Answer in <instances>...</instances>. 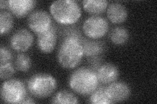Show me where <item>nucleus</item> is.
<instances>
[{"label": "nucleus", "mask_w": 157, "mask_h": 104, "mask_svg": "<svg viewBox=\"0 0 157 104\" xmlns=\"http://www.w3.org/2000/svg\"><path fill=\"white\" fill-rule=\"evenodd\" d=\"M96 73L90 68L82 67L72 72L69 85L72 90L82 96H88L98 87Z\"/></svg>", "instance_id": "nucleus-2"}, {"label": "nucleus", "mask_w": 157, "mask_h": 104, "mask_svg": "<svg viewBox=\"0 0 157 104\" xmlns=\"http://www.w3.org/2000/svg\"><path fill=\"white\" fill-rule=\"evenodd\" d=\"M57 41V31L55 25H52L48 30L37 34V46L45 53H51L55 48Z\"/></svg>", "instance_id": "nucleus-10"}, {"label": "nucleus", "mask_w": 157, "mask_h": 104, "mask_svg": "<svg viewBox=\"0 0 157 104\" xmlns=\"http://www.w3.org/2000/svg\"><path fill=\"white\" fill-rule=\"evenodd\" d=\"M35 103V101H34L32 98L29 97L28 96H26V98H24L23 101L21 102V103Z\"/></svg>", "instance_id": "nucleus-24"}, {"label": "nucleus", "mask_w": 157, "mask_h": 104, "mask_svg": "<svg viewBox=\"0 0 157 104\" xmlns=\"http://www.w3.org/2000/svg\"><path fill=\"white\" fill-rule=\"evenodd\" d=\"M105 93L112 103L123 102L129 98L130 88L124 82L115 81L105 87Z\"/></svg>", "instance_id": "nucleus-9"}, {"label": "nucleus", "mask_w": 157, "mask_h": 104, "mask_svg": "<svg viewBox=\"0 0 157 104\" xmlns=\"http://www.w3.org/2000/svg\"><path fill=\"white\" fill-rule=\"evenodd\" d=\"M82 39L76 36H66L62 42L58 52V60L60 65L68 69L78 66L84 56Z\"/></svg>", "instance_id": "nucleus-1"}, {"label": "nucleus", "mask_w": 157, "mask_h": 104, "mask_svg": "<svg viewBox=\"0 0 157 104\" xmlns=\"http://www.w3.org/2000/svg\"><path fill=\"white\" fill-rule=\"evenodd\" d=\"M111 42L116 45L125 44L129 38V33L126 29L122 27H117L113 29L109 34Z\"/></svg>", "instance_id": "nucleus-16"}, {"label": "nucleus", "mask_w": 157, "mask_h": 104, "mask_svg": "<svg viewBox=\"0 0 157 104\" xmlns=\"http://www.w3.org/2000/svg\"><path fill=\"white\" fill-rule=\"evenodd\" d=\"M107 16L112 23H121L126 20L128 11L120 3H111L107 6Z\"/></svg>", "instance_id": "nucleus-13"}, {"label": "nucleus", "mask_w": 157, "mask_h": 104, "mask_svg": "<svg viewBox=\"0 0 157 104\" xmlns=\"http://www.w3.org/2000/svg\"><path fill=\"white\" fill-rule=\"evenodd\" d=\"M83 53L86 57L99 56L104 51V44L100 41L82 40Z\"/></svg>", "instance_id": "nucleus-14"}, {"label": "nucleus", "mask_w": 157, "mask_h": 104, "mask_svg": "<svg viewBox=\"0 0 157 104\" xmlns=\"http://www.w3.org/2000/svg\"><path fill=\"white\" fill-rule=\"evenodd\" d=\"M9 1H1L0 2V8L1 9H3L6 8H8Z\"/></svg>", "instance_id": "nucleus-25"}, {"label": "nucleus", "mask_w": 157, "mask_h": 104, "mask_svg": "<svg viewBox=\"0 0 157 104\" xmlns=\"http://www.w3.org/2000/svg\"><path fill=\"white\" fill-rule=\"evenodd\" d=\"M51 15L58 23L71 25L77 22L81 16V9L74 0H58L50 6Z\"/></svg>", "instance_id": "nucleus-3"}, {"label": "nucleus", "mask_w": 157, "mask_h": 104, "mask_svg": "<svg viewBox=\"0 0 157 104\" xmlns=\"http://www.w3.org/2000/svg\"><path fill=\"white\" fill-rule=\"evenodd\" d=\"M98 81L105 85L115 82L119 76V71L118 68L110 63L102 64L96 72Z\"/></svg>", "instance_id": "nucleus-12"}, {"label": "nucleus", "mask_w": 157, "mask_h": 104, "mask_svg": "<svg viewBox=\"0 0 157 104\" xmlns=\"http://www.w3.org/2000/svg\"><path fill=\"white\" fill-rule=\"evenodd\" d=\"M51 102L60 104H75L77 103L78 102L75 95L70 91L64 90L56 93Z\"/></svg>", "instance_id": "nucleus-17"}, {"label": "nucleus", "mask_w": 157, "mask_h": 104, "mask_svg": "<svg viewBox=\"0 0 157 104\" xmlns=\"http://www.w3.org/2000/svg\"><path fill=\"white\" fill-rule=\"evenodd\" d=\"M32 65V60L28 55L25 53L18 54L14 61V67L17 70L23 72H28L30 70Z\"/></svg>", "instance_id": "nucleus-19"}, {"label": "nucleus", "mask_w": 157, "mask_h": 104, "mask_svg": "<svg viewBox=\"0 0 157 104\" xmlns=\"http://www.w3.org/2000/svg\"><path fill=\"white\" fill-rule=\"evenodd\" d=\"M28 24L30 29L37 34L46 31L52 25L51 15L43 10H38L29 14Z\"/></svg>", "instance_id": "nucleus-7"}, {"label": "nucleus", "mask_w": 157, "mask_h": 104, "mask_svg": "<svg viewBox=\"0 0 157 104\" xmlns=\"http://www.w3.org/2000/svg\"><path fill=\"white\" fill-rule=\"evenodd\" d=\"M82 3L85 11L91 14L104 13L108 6V2L106 0H84Z\"/></svg>", "instance_id": "nucleus-15"}, {"label": "nucleus", "mask_w": 157, "mask_h": 104, "mask_svg": "<svg viewBox=\"0 0 157 104\" xmlns=\"http://www.w3.org/2000/svg\"><path fill=\"white\" fill-rule=\"evenodd\" d=\"M90 103L94 104H109L112 103L107 98L105 93V87H100L97 88L91 94L90 98Z\"/></svg>", "instance_id": "nucleus-20"}, {"label": "nucleus", "mask_w": 157, "mask_h": 104, "mask_svg": "<svg viewBox=\"0 0 157 104\" xmlns=\"http://www.w3.org/2000/svg\"><path fill=\"white\" fill-rule=\"evenodd\" d=\"M34 37L26 29H20L14 33L10 40L11 48L17 52H26L32 46Z\"/></svg>", "instance_id": "nucleus-8"}, {"label": "nucleus", "mask_w": 157, "mask_h": 104, "mask_svg": "<svg viewBox=\"0 0 157 104\" xmlns=\"http://www.w3.org/2000/svg\"><path fill=\"white\" fill-rule=\"evenodd\" d=\"M14 71H15L14 66L11 62L1 64V66H0V77H1V80H4L11 78L14 75Z\"/></svg>", "instance_id": "nucleus-21"}, {"label": "nucleus", "mask_w": 157, "mask_h": 104, "mask_svg": "<svg viewBox=\"0 0 157 104\" xmlns=\"http://www.w3.org/2000/svg\"><path fill=\"white\" fill-rule=\"evenodd\" d=\"M13 17L8 11L0 12V33L1 34L8 33L13 27Z\"/></svg>", "instance_id": "nucleus-18"}, {"label": "nucleus", "mask_w": 157, "mask_h": 104, "mask_svg": "<svg viewBox=\"0 0 157 104\" xmlns=\"http://www.w3.org/2000/svg\"><path fill=\"white\" fill-rule=\"evenodd\" d=\"M86 35L92 39H98L104 37L109 29L107 20L100 16H92L88 18L82 26Z\"/></svg>", "instance_id": "nucleus-6"}, {"label": "nucleus", "mask_w": 157, "mask_h": 104, "mask_svg": "<svg viewBox=\"0 0 157 104\" xmlns=\"http://www.w3.org/2000/svg\"><path fill=\"white\" fill-rule=\"evenodd\" d=\"M57 87L55 78L45 73H39L32 76L28 82V89L32 96L44 98L51 96Z\"/></svg>", "instance_id": "nucleus-4"}, {"label": "nucleus", "mask_w": 157, "mask_h": 104, "mask_svg": "<svg viewBox=\"0 0 157 104\" xmlns=\"http://www.w3.org/2000/svg\"><path fill=\"white\" fill-rule=\"evenodd\" d=\"M36 2L33 0H9L8 9L17 18H23L35 7Z\"/></svg>", "instance_id": "nucleus-11"}, {"label": "nucleus", "mask_w": 157, "mask_h": 104, "mask_svg": "<svg viewBox=\"0 0 157 104\" xmlns=\"http://www.w3.org/2000/svg\"><path fill=\"white\" fill-rule=\"evenodd\" d=\"M27 96L26 88L21 80L11 79L5 81L1 87L2 100L8 103H21Z\"/></svg>", "instance_id": "nucleus-5"}, {"label": "nucleus", "mask_w": 157, "mask_h": 104, "mask_svg": "<svg viewBox=\"0 0 157 104\" xmlns=\"http://www.w3.org/2000/svg\"><path fill=\"white\" fill-rule=\"evenodd\" d=\"M90 68L96 73L98 68L101 65V58L99 56L91 57L88 59Z\"/></svg>", "instance_id": "nucleus-23"}, {"label": "nucleus", "mask_w": 157, "mask_h": 104, "mask_svg": "<svg viewBox=\"0 0 157 104\" xmlns=\"http://www.w3.org/2000/svg\"><path fill=\"white\" fill-rule=\"evenodd\" d=\"M13 59L11 52L6 47L2 46L0 49V63L1 64L10 63Z\"/></svg>", "instance_id": "nucleus-22"}]
</instances>
